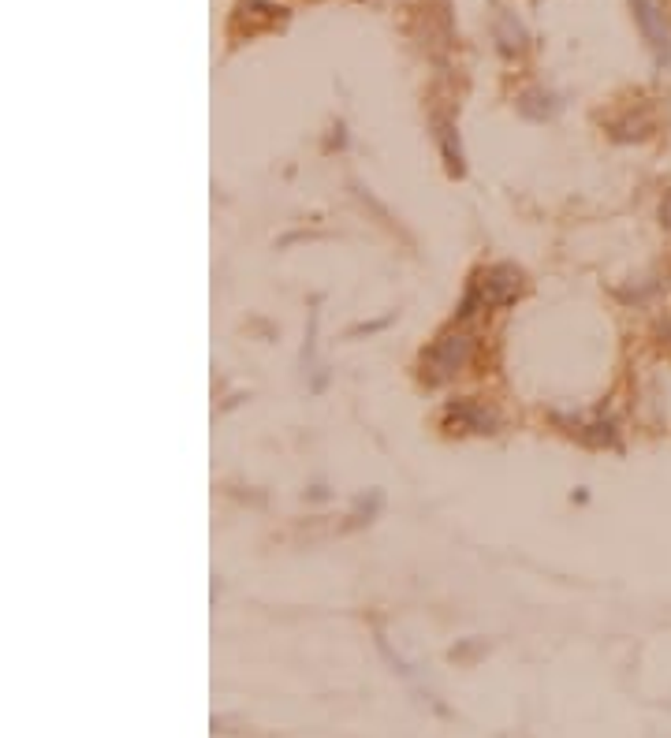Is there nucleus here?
Instances as JSON below:
<instances>
[{
    "instance_id": "f257e3e1",
    "label": "nucleus",
    "mask_w": 671,
    "mask_h": 738,
    "mask_svg": "<svg viewBox=\"0 0 671 738\" xmlns=\"http://www.w3.org/2000/svg\"><path fill=\"white\" fill-rule=\"evenodd\" d=\"M522 291V272L511 269V265H493L485 269L481 277L470 284V294H467V303H463V313H474L477 306L485 310V306H503V303H511L515 294Z\"/></svg>"
},
{
    "instance_id": "f03ea898",
    "label": "nucleus",
    "mask_w": 671,
    "mask_h": 738,
    "mask_svg": "<svg viewBox=\"0 0 671 738\" xmlns=\"http://www.w3.org/2000/svg\"><path fill=\"white\" fill-rule=\"evenodd\" d=\"M467 354H470V340L467 336H444L440 344H433L429 347V354H426V377L429 381H444V377H451L459 366L467 362Z\"/></svg>"
},
{
    "instance_id": "7ed1b4c3",
    "label": "nucleus",
    "mask_w": 671,
    "mask_h": 738,
    "mask_svg": "<svg viewBox=\"0 0 671 738\" xmlns=\"http://www.w3.org/2000/svg\"><path fill=\"white\" fill-rule=\"evenodd\" d=\"M634 15H638V23H642V30L649 37V46L657 49L660 60H667L671 56V41H667V30H664L660 4H657V0H634Z\"/></svg>"
},
{
    "instance_id": "20e7f679",
    "label": "nucleus",
    "mask_w": 671,
    "mask_h": 738,
    "mask_svg": "<svg viewBox=\"0 0 671 738\" xmlns=\"http://www.w3.org/2000/svg\"><path fill=\"white\" fill-rule=\"evenodd\" d=\"M448 426L459 433H489L493 429V414L474 403V399H455L448 407Z\"/></svg>"
},
{
    "instance_id": "39448f33",
    "label": "nucleus",
    "mask_w": 671,
    "mask_h": 738,
    "mask_svg": "<svg viewBox=\"0 0 671 738\" xmlns=\"http://www.w3.org/2000/svg\"><path fill=\"white\" fill-rule=\"evenodd\" d=\"M660 220H664V228H671V191H667L664 202H660Z\"/></svg>"
}]
</instances>
